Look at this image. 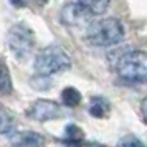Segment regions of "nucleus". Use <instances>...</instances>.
<instances>
[{"mask_svg": "<svg viewBox=\"0 0 147 147\" xmlns=\"http://www.w3.org/2000/svg\"><path fill=\"white\" fill-rule=\"evenodd\" d=\"M65 107L58 104L56 101L50 99H36L33 101L27 109V116L36 122H50L56 121L65 116Z\"/></svg>", "mask_w": 147, "mask_h": 147, "instance_id": "obj_5", "label": "nucleus"}, {"mask_svg": "<svg viewBox=\"0 0 147 147\" xmlns=\"http://www.w3.org/2000/svg\"><path fill=\"white\" fill-rule=\"evenodd\" d=\"M71 68V58L65 48L58 45H48V47L38 50L33 60V69L36 74H51L66 71Z\"/></svg>", "mask_w": 147, "mask_h": 147, "instance_id": "obj_2", "label": "nucleus"}, {"mask_svg": "<svg viewBox=\"0 0 147 147\" xmlns=\"http://www.w3.org/2000/svg\"><path fill=\"white\" fill-rule=\"evenodd\" d=\"M60 17H61V22H63L65 25L76 27V25L88 23L91 13H89L83 5H81L80 2H76V3H66L65 7L61 8Z\"/></svg>", "mask_w": 147, "mask_h": 147, "instance_id": "obj_6", "label": "nucleus"}, {"mask_svg": "<svg viewBox=\"0 0 147 147\" xmlns=\"http://www.w3.org/2000/svg\"><path fill=\"white\" fill-rule=\"evenodd\" d=\"M36 2H38V3H43V5L47 3V0H36Z\"/></svg>", "mask_w": 147, "mask_h": 147, "instance_id": "obj_18", "label": "nucleus"}, {"mask_svg": "<svg viewBox=\"0 0 147 147\" xmlns=\"http://www.w3.org/2000/svg\"><path fill=\"white\" fill-rule=\"evenodd\" d=\"M8 2H10V5L15 7V8H22L23 5H25V2H23V0H8Z\"/></svg>", "mask_w": 147, "mask_h": 147, "instance_id": "obj_17", "label": "nucleus"}, {"mask_svg": "<svg viewBox=\"0 0 147 147\" xmlns=\"http://www.w3.org/2000/svg\"><path fill=\"white\" fill-rule=\"evenodd\" d=\"M7 47L18 61L30 58L35 50V33L27 23H15L7 32Z\"/></svg>", "mask_w": 147, "mask_h": 147, "instance_id": "obj_4", "label": "nucleus"}, {"mask_svg": "<svg viewBox=\"0 0 147 147\" xmlns=\"http://www.w3.org/2000/svg\"><path fill=\"white\" fill-rule=\"evenodd\" d=\"M88 113L91 114L93 117H96V119H104V117H107L111 114V104L102 96H93L89 99Z\"/></svg>", "mask_w": 147, "mask_h": 147, "instance_id": "obj_8", "label": "nucleus"}, {"mask_svg": "<svg viewBox=\"0 0 147 147\" xmlns=\"http://www.w3.org/2000/svg\"><path fill=\"white\" fill-rule=\"evenodd\" d=\"M30 84L33 89H38V91H45V89H50L51 88V81H50V76H45V74H36L30 80Z\"/></svg>", "mask_w": 147, "mask_h": 147, "instance_id": "obj_14", "label": "nucleus"}, {"mask_svg": "<svg viewBox=\"0 0 147 147\" xmlns=\"http://www.w3.org/2000/svg\"><path fill=\"white\" fill-rule=\"evenodd\" d=\"M15 127V116L0 104V134H10Z\"/></svg>", "mask_w": 147, "mask_h": 147, "instance_id": "obj_11", "label": "nucleus"}, {"mask_svg": "<svg viewBox=\"0 0 147 147\" xmlns=\"http://www.w3.org/2000/svg\"><path fill=\"white\" fill-rule=\"evenodd\" d=\"M12 91H13V81L8 66L3 60H0V94H10Z\"/></svg>", "mask_w": 147, "mask_h": 147, "instance_id": "obj_9", "label": "nucleus"}, {"mask_svg": "<svg viewBox=\"0 0 147 147\" xmlns=\"http://www.w3.org/2000/svg\"><path fill=\"white\" fill-rule=\"evenodd\" d=\"M61 102L66 107H76L81 102V93L73 86H68L61 91Z\"/></svg>", "mask_w": 147, "mask_h": 147, "instance_id": "obj_10", "label": "nucleus"}, {"mask_svg": "<svg viewBox=\"0 0 147 147\" xmlns=\"http://www.w3.org/2000/svg\"><path fill=\"white\" fill-rule=\"evenodd\" d=\"M116 73L121 80L129 83H139L147 80V51L134 50L124 53L117 60Z\"/></svg>", "mask_w": 147, "mask_h": 147, "instance_id": "obj_3", "label": "nucleus"}, {"mask_svg": "<svg viewBox=\"0 0 147 147\" xmlns=\"http://www.w3.org/2000/svg\"><path fill=\"white\" fill-rule=\"evenodd\" d=\"M65 140L68 144H73V146H78L84 140V132L83 129L78 127L76 124H68L65 127Z\"/></svg>", "mask_w": 147, "mask_h": 147, "instance_id": "obj_13", "label": "nucleus"}, {"mask_svg": "<svg viewBox=\"0 0 147 147\" xmlns=\"http://www.w3.org/2000/svg\"><path fill=\"white\" fill-rule=\"evenodd\" d=\"M117 146H119V147H147L146 144L139 139V137H136V136H132V134L124 136V137L119 140V144H117Z\"/></svg>", "mask_w": 147, "mask_h": 147, "instance_id": "obj_15", "label": "nucleus"}, {"mask_svg": "<svg viewBox=\"0 0 147 147\" xmlns=\"http://www.w3.org/2000/svg\"><path fill=\"white\" fill-rule=\"evenodd\" d=\"M91 15H102L109 7L111 0H78Z\"/></svg>", "mask_w": 147, "mask_h": 147, "instance_id": "obj_12", "label": "nucleus"}, {"mask_svg": "<svg viewBox=\"0 0 147 147\" xmlns=\"http://www.w3.org/2000/svg\"><path fill=\"white\" fill-rule=\"evenodd\" d=\"M124 38V25L116 17H107L94 22L88 27L86 41L91 47H113Z\"/></svg>", "mask_w": 147, "mask_h": 147, "instance_id": "obj_1", "label": "nucleus"}, {"mask_svg": "<svg viewBox=\"0 0 147 147\" xmlns=\"http://www.w3.org/2000/svg\"><path fill=\"white\" fill-rule=\"evenodd\" d=\"M8 142L13 147H45L47 139L45 136L35 131H17L8 134Z\"/></svg>", "mask_w": 147, "mask_h": 147, "instance_id": "obj_7", "label": "nucleus"}, {"mask_svg": "<svg viewBox=\"0 0 147 147\" xmlns=\"http://www.w3.org/2000/svg\"><path fill=\"white\" fill-rule=\"evenodd\" d=\"M140 114H142V119L146 121L147 124V98H144L140 101Z\"/></svg>", "mask_w": 147, "mask_h": 147, "instance_id": "obj_16", "label": "nucleus"}]
</instances>
